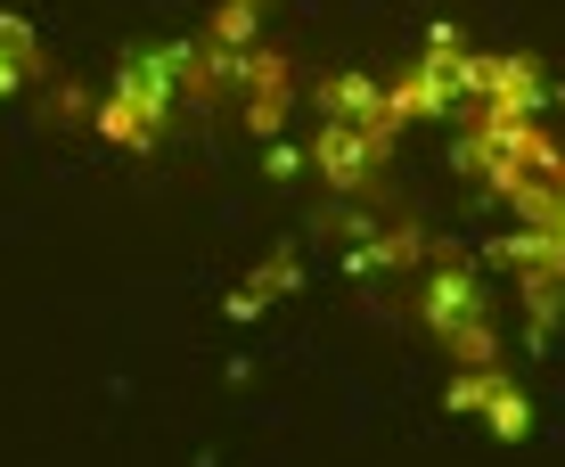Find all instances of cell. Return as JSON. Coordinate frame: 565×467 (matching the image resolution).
Returning a JSON list of instances; mask_svg holds the SVG:
<instances>
[{
	"instance_id": "3957f363",
	"label": "cell",
	"mask_w": 565,
	"mask_h": 467,
	"mask_svg": "<svg viewBox=\"0 0 565 467\" xmlns=\"http://www.w3.org/2000/svg\"><path fill=\"white\" fill-rule=\"evenodd\" d=\"M467 74H476V50H467L451 25H435V33H426V50H418V66L385 83V107H394V124H426V115L467 107Z\"/></svg>"
},
{
	"instance_id": "277c9868",
	"label": "cell",
	"mask_w": 565,
	"mask_h": 467,
	"mask_svg": "<svg viewBox=\"0 0 565 467\" xmlns=\"http://www.w3.org/2000/svg\"><path fill=\"white\" fill-rule=\"evenodd\" d=\"M541 99L550 83H541L533 50H492L467 74V124H541Z\"/></svg>"
},
{
	"instance_id": "30bf717a",
	"label": "cell",
	"mask_w": 565,
	"mask_h": 467,
	"mask_svg": "<svg viewBox=\"0 0 565 467\" xmlns=\"http://www.w3.org/2000/svg\"><path fill=\"white\" fill-rule=\"evenodd\" d=\"M426 255L418 222H353V270H402Z\"/></svg>"
},
{
	"instance_id": "8992f818",
	"label": "cell",
	"mask_w": 565,
	"mask_h": 467,
	"mask_svg": "<svg viewBox=\"0 0 565 467\" xmlns=\"http://www.w3.org/2000/svg\"><path fill=\"white\" fill-rule=\"evenodd\" d=\"M238 99H246V124H255V140H279L287 131V107H296V57L279 42H255L238 57Z\"/></svg>"
},
{
	"instance_id": "9a60e30c",
	"label": "cell",
	"mask_w": 565,
	"mask_h": 467,
	"mask_svg": "<svg viewBox=\"0 0 565 467\" xmlns=\"http://www.w3.org/2000/svg\"><path fill=\"white\" fill-rule=\"evenodd\" d=\"M230 9H255V17H263V0H230Z\"/></svg>"
},
{
	"instance_id": "6da1fadb",
	"label": "cell",
	"mask_w": 565,
	"mask_h": 467,
	"mask_svg": "<svg viewBox=\"0 0 565 467\" xmlns=\"http://www.w3.org/2000/svg\"><path fill=\"white\" fill-rule=\"evenodd\" d=\"M418 320H426V337H435L459 369H500V320H492L483 279H476L467 263H451V255L426 263V279H418Z\"/></svg>"
},
{
	"instance_id": "9c48e42d",
	"label": "cell",
	"mask_w": 565,
	"mask_h": 467,
	"mask_svg": "<svg viewBox=\"0 0 565 467\" xmlns=\"http://www.w3.org/2000/svg\"><path fill=\"white\" fill-rule=\"evenodd\" d=\"M296 279H303V255H296V246H270V255H263L255 270H246L238 287H230V320H263V311L279 304Z\"/></svg>"
},
{
	"instance_id": "4fadbf2b",
	"label": "cell",
	"mask_w": 565,
	"mask_h": 467,
	"mask_svg": "<svg viewBox=\"0 0 565 467\" xmlns=\"http://www.w3.org/2000/svg\"><path fill=\"white\" fill-rule=\"evenodd\" d=\"M270 172H279V181H287V172H303V148H287V140H270Z\"/></svg>"
},
{
	"instance_id": "5b68a950",
	"label": "cell",
	"mask_w": 565,
	"mask_h": 467,
	"mask_svg": "<svg viewBox=\"0 0 565 467\" xmlns=\"http://www.w3.org/2000/svg\"><path fill=\"white\" fill-rule=\"evenodd\" d=\"M385 156H394V131H377V124H337V115H320V131H311L303 164L320 172L328 189H361V181H377V172H385Z\"/></svg>"
},
{
	"instance_id": "7a4b0ae2",
	"label": "cell",
	"mask_w": 565,
	"mask_h": 467,
	"mask_svg": "<svg viewBox=\"0 0 565 467\" xmlns=\"http://www.w3.org/2000/svg\"><path fill=\"white\" fill-rule=\"evenodd\" d=\"M459 164L476 172L492 198H509L516 213L550 189V172L565 164V148L550 140L541 124H467L459 131Z\"/></svg>"
},
{
	"instance_id": "52a82bcc",
	"label": "cell",
	"mask_w": 565,
	"mask_h": 467,
	"mask_svg": "<svg viewBox=\"0 0 565 467\" xmlns=\"http://www.w3.org/2000/svg\"><path fill=\"white\" fill-rule=\"evenodd\" d=\"M443 402L451 411H467V418H483L492 435H533V402H524V385L509 378V369H459L451 385H443Z\"/></svg>"
},
{
	"instance_id": "8fae6325",
	"label": "cell",
	"mask_w": 565,
	"mask_h": 467,
	"mask_svg": "<svg viewBox=\"0 0 565 467\" xmlns=\"http://www.w3.org/2000/svg\"><path fill=\"white\" fill-rule=\"evenodd\" d=\"M557 304H565L557 279H524V328L533 337H557Z\"/></svg>"
},
{
	"instance_id": "5bb4252c",
	"label": "cell",
	"mask_w": 565,
	"mask_h": 467,
	"mask_svg": "<svg viewBox=\"0 0 565 467\" xmlns=\"http://www.w3.org/2000/svg\"><path fill=\"white\" fill-rule=\"evenodd\" d=\"M9 91H25V66H17V57H0V99H9Z\"/></svg>"
},
{
	"instance_id": "7c38bea8",
	"label": "cell",
	"mask_w": 565,
	"mask_h": 467,
	"mask_svg": "<svg viewBox=\"0 0 565 467\" xmlns=\"http://www.w3.org/2000/svg\"><path fill=\"white\" fill-rule=\"evenodd\" d=\"M0 57H17V66H42V42H33V25H25V17H17V9H0Z\"/></svg>"
},
{
	"instance_id": "ba28073f",
	"label": "cell",
	"mask_w": 565,
	"mask_h": 467,
	"mask_svg": "<svg viewBox=\"0 0 565 467\" xmlns=\"http://www.w3.org/2000/svg\"><path fill=\"white\" fill-rule=\"evenodd\" d=\"M320 115H337V124L402 131V124H394V107H385V83H377V74H361V66H344V74H328V83H320Z\"/></svg>"
}]
</instances>
